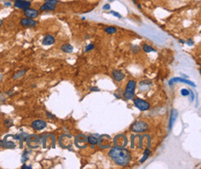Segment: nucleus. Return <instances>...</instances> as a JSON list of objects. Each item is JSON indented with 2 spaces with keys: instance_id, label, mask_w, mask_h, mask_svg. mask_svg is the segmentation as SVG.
Here are the masks:
<instances>
[{
  "instance_id": "obj_27",
  "label": "nucleus",
  "mask_w": 201,
  "mask_h": 169,
  "mask_svg": "<svg viewBox=\"0 0 201 169\" xmlns=\"http://www.w3.org/2000/svg\"><path fill=\"white\" fill-rule=\"evenodd\" d=\"M21 168H22V169H32V166H30V165H26V164H23Z\"/></svg>"
},
{
  "instance_id": "obj_25",
  "label": "nucleus",
  "mask_w": 201,
  "mask_h": 169,
  "mask_svg": "<svg viewBox=\"0 0 201 169\" xmlns=\"http://www.w3.org/2000/svg\"><path fill=\"white\" fill-rule=\"evenodd\" d=\"M103 9L104 10H109L110 9V5L109 4H106L103 6Z\"/></svg>"
},
{
  "instance_id": "obj_31",
  "label": "nucleus",
  "mask_w": 201,
  "mask_h": 169,
  "mask_svg": "<svg viewBox=\"0 0 201 169\" xmlns=\"http://www.w3.org/2000/svg\"><path fill=\"white\" fill-rule=\"evenodd\" d=\"M133 1V3L135 4V5H137V2H136V0H132Z\"/></svg>"
},
{
  "instance_id": "obj_17",
  "label": "nucleus",
  "mask_w": 201,
  "mask_h": 169,
  "mask_svg": "<svg viewBox=\"0 0 201 169\" xmlns=\"http://www.w3.org/2000/svg\"><path fill=\"white\" fill-rule=\"evenodd\" d=\"M87 142L91 145H96V144H97V139L94 136H88L87 137Z\"/></svg>"
},
{
  "instance_id": "obj_12",
  "label": "nucleus",
  "mask_w": 201,
  "mask_h": 169,
  "mask_svg": "<svg viewBox=\"0 0 201 169\" xmlns=\"http://www.w3.org/2000/svg\"><path fill=\"white\" fill-rule=\"evenodd\" d=\"M42 43L44 45H51L55 43V38L52 35H47L44 39H43Z\"/></svg>"
},
{
  "instance_id": "obj_23",
  "label": "nucleus",
  "mask_w": 201,
  "mask_h": 169,
  "mask_svg": "<svg viewBox=\"0 0 201 169\" xmlns=\"http://www.w3.org/2000/svg\"><path fill=\"white\" fill-rule=\"evenodd\" d=\"M47 116L49 117V118H51V119H55V118H56V116H54L53 114H51V113H49V112H47Z\"/></svg>"
},
{
  "instance_id": "obj_5",
  "label": "nucleus",
  "mask_w": 201,
  "mask_h": 169,
  "mask_svg": "<svg viewBox=\"0 0 201 169\" xmlns=\"http://www.w3.org/2000/svg\"><path fill=\"white\" fill-rule=\"evenodd\" d=\"M21 25L24 28H34L37 25V21H34V19H30V18H22L21 20Z\"/></svg>"
},
{
  "instance_id": "obj_2",
  "label": "nucleus",
  "mask_w": 201,
  "mask_h": 169,
  "mask_svg": "<svg viewBox=\"0 0 201 169\" xmlns=\"http://www.w3.org/2000/svg\"><path fill=\"white\" fill-rule=\"evenodd\" d=\"M135 89H136V81H129L127 82L125 91L123 94V97L126 100H133L135 95Z\"/></svg>"
},
{
  "instance_id": "obj_32",
  "label": "nucleus",
  "mask_w": 201,
  "mask_h": 169,
  "mask_svg": "<svg viewBox=\"0 0 201 169\" xmlns=\"http://www.w3.org/2000/svg\"><path fill=\"white\" fill-rule=\"evenodd\" d=\"M2 23H3V21H2L1 19H0V27L2 26Z\"/></svg>"
},
{
  "instance_id": "obj_15",
  "label": "nucleus",
  "mask_w": 201,
  "mask_h": 169,
  "mask_svg": "<svg viewBox=\"0 0 201 169\" xmlns=\"http://www.w3.org/2000/svg\"><path fill=\"white\" fill-rule=\"evenodd\" d=\"M143 50L145 51L146 53H150V52H156V49L151 46L150 44H148V43H144L143 44Z\"/></svg>"
},
{
  "instance_id": "obj_29",
  "label": "nucleus",
  "mask_w": 201,
  "mask_h": 169,
  "mask_svg": "<svg viewBox=\"0 0 201 169\" xmlns=\"http://www.w3.org/2000/svg\"><path fill=\"white\" fill-rule=\"evenodd\" d=\"M5 5H6V6H8V7H9V6H10L11 4H10V2H6V3H5Z\"/></svg>"
},
{
  "instance_id": "obj_30",
  "label": "nucleus",
  "mask_w": 201,
  "mask_h": 169,
  "mask_svg": "<svg viewBox=\"0 0 201 169\" xmlns=\"http://www.w3.org/2000/svg\"><path fill=\"white\" fill-rule=\"evenodd\" d=\"M136 6H137V8H138L139 9H141V8H142V7H141V5H140V4H137Z\"/></svg>"
},
{
  "instance_id": "obj_7",
  "label": "nucleus",
  "mask_w": 201,
  "mask_h": 169,
  "mask_svg": "<svg viewBox=\"0 0 201 169\" xmlns=\"http://www.w3.org/2000/svg\"><path fill=\"white\" fill-rule=\"evenodd\" d=\"M14 7L25 10L31 7V2L27 1V0H17V1H15V3H14Z\"/></svg>"
},
{
  "instance_id": "obj_20",
  "label": "nucleus",
  "mask_w": 201,
  "mask_h": 169,
  "mask_svg": "<svg viewBox=\"0 0 201 169\" xmlns=\"http://www.w3.org/2000/svg\"><path fill=\"white\" fill-rule=\"evenodd\" d=\"M180 93H181V94H182L183 96H188V94H189V90H187V89H182Z\"/></svg>"
},
{
  "instance_id": "obj_1",
  "label": "nucleus",
  "mask_w": 201,
  "mask_h": 169,
  "mask_svg": "<svg viewBox=\"0 0 201 169\" xmlns=\"http://www.w3.org/2000/svg\"><path fill=\"white\" fill-rule=\"evenodd\" d=\"M109 155L115 164L119 165H127L132 158L130 151L122 147H113L109 151Z\"/></svg>"
},
{
  "instance_id": "obj_9",
  "label": "nucleus",
  "mask_w": 201,
  "mask_h": 169,
  "mask_svg": "<svg viewBox=\"0 0 201 169\" xmlns=\"http://www.w3.org/2000/svg\"><path fill=\"white\" fill-rule=\"evenodd\" d=\"M111 75H112V78H113V80L115 81H122L124 78H125V74L122 71V70H119V69H117V70H113L112 71V73H111Z\"/></svg>"
},
{
  "instance_id": "obj_13",
  "label": "nucleus",
  "mask_w": 201,
  "mask_h": 169,
  "mask_svg": "<svg viewBox=\"0 0 201 169\" xmlns=\"http://www.w3.org/2000/svg\"><path fill=\"white\" fill-rule=\"evenodd\" d=\"M60 49H61L62 52L70 54V53H71V52L73 51V45H70V43H65V44L61 45Z\"/></svg>"
},
{
  "instance_id": "obj_6",
  "label": "nucleus",
  "mask_w": 201,
  "mask_h": 169,
  "mask_svg": "<svg viewBox=\"0 0 201 169\" xmlns=\"http://www.w3.org/2000/svg\"><path fill=\"white\" fill-rule=\"evenodd\" d=\"M32 128L35 130H42L47 127V122L42 119H36L32 122Z\"/></svg>"
},
{
  "instance_id": "obj_11",
  "label": "nucleus",
  "mask_w": 201,
  "mask_h": 169,
  "mask_svg": "<svg viewBox=\"0 0 201 169\" xmlns=\"http://www.w3.org/2000/svg\"><path fill=\"white\" fill-rule=\"evenodd\" d=\"M55 9H56V6L50 5V4H47V3H44L39 8L40 11H54Z\"/></svg>"
},
{
  "instance_id": "obj_26",
  "label": "nucleus",
  "mask_w": 201,
  "mask_h": 169,
  "mask_svg": "<svg viewBox=\"0 0 201 169\" xmlns=\"http://www.w3.org/2000/svg\"><path fill=\"white\" fill-rule=\"evenodd\" d=\"M188 95H190V96H191L190 101H191V102H193V101H194V94H193V93H192L191 91H189V94H188Z\"/></svg>"
},
{
  "instance_id": "obj_21",
  "label": "nucleus",
  "mask_w": 201,
  "mask_h": 169,
  "mask_svg": "<svg viewBox=\"0 0 201 169\" xmlns=\"http://www.w3.org/2000/svg\"><path fill=\"white\" fill-rule=\"evenodd\" d=\"M94 48H95V44L90 43V44H88L87 46L85 47V52H90V51H92Z\"/></svg>"
},
{
  "instance_id": "obj_3",
  "label": "nucleus",
  "mask_w": 201,
  "mask_h": 169,
  "mask_svg": "<svg viewBox=\"0 0 201 169\" xmlns=\"http://www.w3.org/2000/svg\"><path fill=\"white\" fill-rule=\"evenodd\" d=\"M148 129V123L145 122V121H142V120L135 121V123H133L132 126H131V130L134 131V132H136V133L145 132Z\"/></svg>"
},
{
  "instance_id": "obj_19",
  "label": "nucleus",
  "mask_w": 201,
  "mask_h": 169,
  "mask_svg": "<svg viewBox=\"0 0 201 169\" xmlns=\"http://www.w3.org/2000/svg\"><path fill=\"white\" fill-rule=\"evenodd\" d=\"M45 3L56 6L57 4H59V0H46V1H45Z\"/></svg>"
},
{
  "instance_id": "obj_24",
  "label": "nucleus",
  "mask_w": 201,
  "mask_h": 169,
  "mask_svg": "<svg viewBox=\"0 0 201 169\" xmlns=\"http://www.w3.org/2000/svg\"><path fill=\"white\" fill-rule=\"evenodd\" d=\"M185 43L187 44V45H190V46H192V45H194V42L192 41V40H187L185 42Z\"/></svg>"
},
{
  "instance_id": "obj_10",
  "label": "nucleus",
  "mask_w": 201,
  "mask_h": 169,
  "mask_svg": "<svg viewBox=\"0 0 201 169\" xmlns=\"http://www.w3.org/2000/svg\"><path fill=\"white\" fill-rule=\"evenodd\" d=\"M172 82H183V83H185V84H189V85H191L192 87H196L195 82H193V81H188V80H186V79L179 78V77H177V78H174V79H172V80L170 81V86H171Z\"/></svg>"
},
{
  "instance_id": "obj_22",
  "label": "nucleus",
  "mask_w": 201,
  "mask_h": 169,
  "mask_svg": "<svg viewBox=\"0 0 201 169\" xmlns=\"http://www.w3.org/2000/svg\"><path fill=\"white\" fill-rule=\"evenodd\" d=\"M110 14L113 15L114 17H117L118 19H122V15L120 13L116 12V11H110Z\"/></svg>"
},
{
  "instance_id": "obj_4",
  "label": "nucleus",
  "mask_w": 201,
  "mask_h": 169,
  "mask_svg": "<svg viewBox=\"0 0 201 169\" xmlns=\"http://www.w3.org/2000/svg\"><path fill=\"white\" fill-rule=\"evenodd\" d=\"M134 104L140 111H148L150 109V104L148 101L138 97L134 98Z\"/></svg>"
},
{
  "instance_id": "obj_33",
  "label": "nucleus",
  "mask_w": 201,
  "mask_h": 169,
  "mask_svg": "<svg viewBox=\"0 0 201 169\" xmlns=\"http://www.w3.org/2000/svg\"><path fill=\"white\" fill-rule=\"evenodd\" d=\"M13 1H14V2H15V1H17V0H13Z\"/></svg>"
},
{
  "instance_id": "obj_28",
  "label": "nucleus",
  "mask_w": 201,
  "mask_h": 169,
  "mask_svg": "<svg viewBox=\"0 0 201 169\" xmlns=\"http://www.w3.org/2000/svg\"><path fill=\"white\" fill-rule=\"evenodd\" d=\"M91 91H98L99 89H98V88H91Z\"/></svg>"
},
{
  "instance_id": "obj_18",
  "label": "nucleus",
  "mask_w": 201,
  "mask_h": 169,
  "mask_svg": "<svg viewBox=\"0 0 201 169\" xmlns=\"http://www.w3.org/2000/svg\"><path fill=\"white\" fill-rule=\"evenodd\" d=\"M149 155H150V150H146L145 152H144V155H143L142 159L140 160V162H141V163L145 162V161L148 159V157L149 156Z\"/></svg>"
},
{
  "instance_id": "obj_14",
  "label": "nucleus",
  "mask_w": 201,
  "mask_h": 169,
  "mask_svg": "<svg viewBox=\"0 0 201 169\" xmlns=\"http://www.w3.org/2000/svg\"><path fill=\"white\" fill-rule=\"evenodd\" d=\"M176 118H177V112H176V110H172L171 114H170V129L172 128V125H173L174 121L176 120Z\"/></svg>"
},
{
  "instance_id": "obj_8",
  "label": "nucleus",
  "mask_w": 201,
  "mask_h": 169,
  "mask_svg": "<svg viewBox=\"0 0 201 169\" xmlns=\"http://www.w3.org/2000/svg\"><path fill=\"white\" fill-rule=\"evenodd\" d=\"M24 15L25 17L30 18V19H35L39 16V11L35 8H27L24 10Z\"/></svg>"
},
{
  "instance_id": "obj_16",
  "label": "nucleus",
  "mask_w": 201,
  "mask_h": 169,
  "mask_svg": "<svg viewBox=\"0 0 201 169\" xmlns=\"http://www.w3.org/2000/svg\"><path fill=\"white\" fill-rule=\"evenodd\" d=\"M105 33H107L108 34H115L117 33V29L113 27V26H108L105 28Z\"/></svg>"
}]
</instances>
